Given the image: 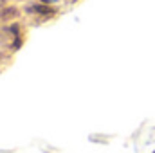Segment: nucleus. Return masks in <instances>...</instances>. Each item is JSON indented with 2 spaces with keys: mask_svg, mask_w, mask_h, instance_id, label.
Returning <instances> with one entry per match:
<instances>
[{
  "mask_svg": "<svg viewBox=\"0 0 155 153\" xmlns=\"http://www.w3.org/2000/svg\"><path fill=\"white\" fill-rule=\"evenodd\" d=\"M31 11H38V13H43V15H49L51 13V9H47V7H33Z\"/></svg>",
  "mask_w": 155,
  "mask_h": 153,
  "instance_id": "obj_1",
  "label": "nucleus"
}]
</instances>
